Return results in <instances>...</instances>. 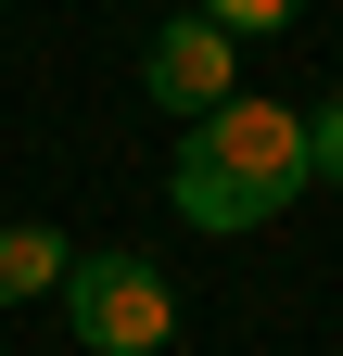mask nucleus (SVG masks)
I'll return each instance as SVG.
<instances>
[{"label": "nucleus", "mask_w": 343, "mask_h": 356, "mask_svg": "<svg viewBox=\"0 0 343 356\" xmlns=\"http://www.w3.org/2000/svg\"><path fill=\"white\" fill-rule=\"evenodd\" d=\"M140 76H153V102H178V115H217V102H229V26H217V13H178V26H153Z\"/></svg>", "instance_id": "obj_3"}, {"label": "nucleus", "mask_w": 343, "mask_h": 356, "mask_svg": "<svg viewBox=\"0 0 343 356\" xmlns=\"http://www.w3.org/2000/svg\"><path fill=\"white\" fill-rule=\"evenodd\" d=\"M306 115L292 102H254V89H229L217 115H191V140H178V216L191 229H267V216L306 191Z\"/></svg>", "instance_id": "obj_1"}, {"label": "nucleus", "mask_w": 343, "mask_h": 356, "mask_svg": "<svg viewBox=\"0 0 343 356\" xmlns=\"http://www.w3.org/2000/svg\"><path fill=\"white\" fill-rule=\"evenodd\" d=\"M191 13H217L229 38H267V26H292V13H306V0H191Z\"/></svg>", "instance_id": "obj_5"}, {"label": "nucleus", "mask_w": 343, "mask_h": 356, "mask_svg": "<svg viewBox=\"0 0 343 356\" xmlns=\"http://www.w3.org/2000/svg\"><path fill=\"white\" fill-rule=\"evenodd\" d=\"M64 229H38V216H26V229H0V305H26V293H64Z\"/></svg>", "instance_id": "obj_4"}, {"label": "nucleus", "mask_w": 343, "mask_h": 356, "mask_svg": "<svg viewBox=\"0 0 343 356\" xmlns=\"http://www.w3.org/2000/svg\"><path fill=\"white\" fill-rule=\"evenodd\" d=\"M306 165L343 191V102H318V115H306Z\"/></svg>", "instance_id": "obj_6"}, {"label": "nucleus", "mask_w": 343, "mask_h": 356, "mask_svg": "<svg viewBox=\"0 0 343 356\" xmlns=\"http://www.w3.org/2000/svg\"><path fill=\"white\" fill-rule=\"evenodd\" d=\"M64 331L90 343V356H153L165 331H178V293H165V267L153 254H76L64 267Z\"/></svg>", "instance_id": "obj_2"}]
</instances>
